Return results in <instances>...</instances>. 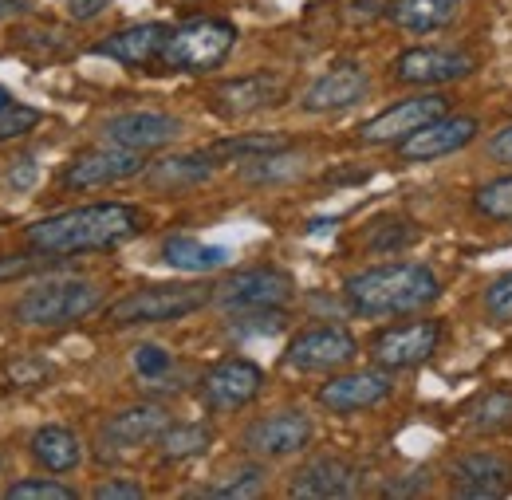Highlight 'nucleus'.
<instances>
[{"mask_svg": "<svg viewBox=\"0 0 512 500\" xmlns=\"http://www.w3.org/2000/svg\"><path fill=\"white\" fill-rule=\"evenodd\" d=\"M138 233H142V213L134 205L103 201V205H79L56 217H44L28 225L24 237L36 252L60 260V256H79V252L115 249Z\"/></svg>", "mask_w": 512, "mask_h": 500, "instance_id": "obj_1", "label": "nucleus"}, {"mask_svg": "<svg viewBox=\"0 0 512 500\" xmlns=\"http://www.w3.org/2000/svg\"><path fill=\"white\" fill-rule=\"evenodd\" d=\"M347 304L359 315H406L422 312L438 300V276L426 264H379L347 280Z\"/></svg>", "mask_w": 512, "mask_h": 500, "instance_id": "obj_2", "label": "nucleus"}, {"mask_svg": "<svg viewBox=\"0 0 512 500\" xmlns=\"http://www.w3.org/2000/svg\"><path fill=\"white\" fill-rule=\"evenodd\" d=\"M209 300H213V292L205 284H150V288H138L123 300H115L107 308V319L119 323V327H130V323H174V319L201 312Z\"/></svg>", "mask_w": 512, "mask_h": 500, "instance_id": "obj_3", "label": "nucleus"}, {"mask_svg": "<svg viewBox=\"0 0 512 500\" xmlns=\"http://www.w3.org/2000/svg\"><path fill=\"white\" fill-rule=\"evenodd\" d=\"M237 44V28L229 20H213V16H201V20H190L182 28L170 32L166 48L158 60L174 71H190V75H201V71H213L229 60Z\"/></svg>", "mask_w": 512, "mask_h": 500, "instance_id": "obj_4", "label": "nucleus"}, {"mask_svg": "<svg viewBox=\"0 0 512 500\" xmlns=\"http://www.w3.org/2000/svg\"><path fill=\"white\" fill-rule=\"evenodd\" d=\"M103 292L91 280H44L16 300V319L28 327H64L99 308Z\"/></svg>", "mask_w": 512, "mask_h": 500, "instance_id": "obj_5", "label": "nucleus"}, {"mask_svg": "<svg viewBox=\"0 0 512 500\" xmlns=\"http://www.w3.org/2000/svg\"><path fill=\"white\" fill-rule=\"evenodd\" d=\"M213 300L229 312L284 308L292 300V276L280 268H245V272H233L225 284H217Z\"/></svg>", "mask_w": 512, "mask_h": 500, "instance_id": "obj_6", "label": "nucleus"}, {"mask_svg": "<svg viewBox=\"0 0 512 500\" xmlns=\"http://www.w3.org/2000/svg\"><path fill=\"white\" fill-rule=\"evenodd\" d=\"M438 343H442V323L438 319H418V323H402V327L383 331L371 343V359L383 371H406V367L426 363L438 351Z\"/></svg>", "mask_w": 512, "mask_h": 500, "instance_id": "obj_7", "label": "nucleus"}, {"mask_svg": "<svg viewBox=\"0 0 512 500\" xmlns=\"http://www.w3.org/2000/svg\"><path fill=\"white\" fill-rule=\"evenodd\" d=\"M355 355H359V343L347 327H312L288 343L284 363L296 371H339Z\"/></svg>", "mask_w": 512, "mask_h": 500, "instance_id": "obj_8", "label": "nucleus"}, {"mask_svg": "<svg viewBox=\"0 0 512 500\" xmlns=\"http://www.w3.org/2000/svg\"><path fill=\"white\" fill-rule=\"evenodd\" d=\"M446 99L442 95H414V99H402L394 107H386L383 115H375L371 123H363L359 138L371 142V146H386V142H402L410 138L414 130H422L426 123L442 119L446 115Z\"/></svg>", "mask_w": 512, "mask_h": 500, "instance_id": "obj_9", "label": "nucleus"}, {"mask_svg": "<svg viewBox=\"0 0 512 500\" xmlns=\"http://www.w3.org/2000/svg\"><path fill=\"white\" fill-rule=\"evenodd\" d=\"M146 158L142 150H123V146H99V150H87L79 154L71 166L64 170V186L67 189H95V186H111V182H127L134 174H142Z\"/></svg>", "mask_w": 512, "mask_h": 500, "instance_id": "obj_10", "label": "nucleus"}, {"mask_svg": "<svg viewBox=\"0 0 512 500\" xmlns=\"http://www.w3.org/2000/svg\"><path fill=\"white\" fill-rule=\"evenodd\" d=\"M264 386V371L249 359H221L201 378V398L209 410H241Z\"/></svg>", "mask_w": 512, "mask_h": 500, "instance_id": "obj_11", "label": "nucleus"}, {"mask_svg": "<svg viewBox=\"0 0 512 500\" xmlns=\"http://www.w3.org/2000/svg\"><path fill=\"white\" fill-rule=\"evenodd\" d=\"M477 138V119L469 115H442L434 123H426L422 130H414L410 138L398 142V154L406 162H434V158H446V154H457L461 146H469Z\"/></svg>", "mask_w": 512, "mask_h": 500, "instance_id": "obj_12", "label": "nucleus"}, {"mask_svg": "<svg viewBox=\"0 0 512 500\" xmlns=\"http://www.w3.org/2000/svg\"><path fill=\"white\" fill-rule=\"evenodd\" d=\"M308 441H312V422L304 410L268 414L245 430V449L256 457H288V453H300Z\"/></svg>", "mask_w": 512, "mask_h": 500, "instance_id": "obj_13", "label": "nucleus"}, {"mask_svg": "<svg viewBox=\"0 0 512 500\" xmlns=\"http://www.w3.org/2000/svg\"><path fill=\"white\" fill-rule=\"evenodd\" d=\"M182 134V123L158 111H130V115H115L103 123V142L107 146H123V150H158L166 142H174Z\"/></svg>", "mask_w": 512, "mask_h": 500, "instance_id": "obj_14", "label": "nucleus"}, {"mask_svg": "<svg viewBox=\"0 0 512 500\" xmlns=\"http://www.w3.org/2000/svg\"><path fill=\"white\" fill-rule=\"evenodd\" d=\"M371 91V79L359 63H335L327 75H320L308 91H304V111L323 115V111H347L355 103H363V95Z\"/></svg>", "mask_w": 512, "mask_h": 500, "instance_id": "obj_15", "label": "nucleus"}, {"mask_svg": "<svg viewBox=\"0 0 512 500\" xmlns=\"http://www.w3.org/2000/svg\"><path fill=\"white\" fill-rule=\"evenodd\" d=\"M453 493L473 500H497L512 493V465L493 453H469L453 465Z\"/></svg>", "mask_w": 512, "mask_h": 500, "instance_id": "obj_16", "label": "nucleus"}, {"mask_svg": "<svg viewBox=\"0 0 512 500\" xmlns=\"http://www.w3.org/2000/svg\"><path fill=\"white\" fill-rule=\"evenodd\" d=\"M473 71V60L461 52H442V48H410L394 60V79L398 83H414V87H438L453 83L461 75Z\"/></svg>", "mask_w": 512, "mask_h": 500, "instance_id": "obj_17", "label": "nucleus"}, {"mask_svg": "<svg viewBox=\"0 0 512 500\" xmlns=\"http://www.w3.org/2000/svg\"><path fill=\"white\" fill-rule=\"evenodd\" d=\"M390 378L386 371H359V375H339L331 378L320 390V406L331 414H359L367 406H379L390 394Z\"/></svg>", "mask_w": 512, "mask_h": 500, "instance_id": "obj_18", "label": "nucleus"}, {"mask_svg": "<svg viewBox=\"0 0 512 500\" xmlns=\"http://www.w3.org/2000/svg\"><path fill=\"white\" fill-rule=\"evenodd\" d=\"M213 107L225 115V119H241V115H253V111H264L272 103L284 99V79L280 75H245V79H233V83H221L213 91Z\"/></svg>", "mask_w": 512, "mask_h": 500, "instance_id": "obj_19", "label": "nucleus"}, {"mask_svg": "<svg viewBox=\"0 0 512 500\" xmlns=\"http://www.w3.org/2000/svg\"><path fill=\"white\" fill-rule=\"evenodd\" d=\"M170 32H174V28H166V24H134V28H123V32H115V36L99 40V44H95V56L119 60V63H127V67H142V63L162 56Z\"/></svg>", "mask_w": 512, "mask_h": 500, "instance_id": "obj_20", "label": "nucleus"}, {"mask_svg": "<svg viewBox=\"0 0 512 500\" xmlns=\"http://www.w3.org/2000/svg\"><path fill=\"white\" fill-rule=\"evenodd\" d=\"M292 497H312V500H331V497H351L355 493V469L339 457H316L308 461L292 485H288Z\"/></svg>", "mask_w": 512, "mask_h": 500, "instance_id": "obj_21", "label": "nucleus"}, {"mask_svg": "<svg viewBox=\"0 0 512 500\" xmlns=\"http://www.w3.org/2000/svg\"><path fill=\"white\" fill-rule=\"evenodd\" d=\"M166 426H170V414H166L162 406H130V410L115 414V418L103 426V441H111V445H119V449H134V445L158 441Z\"/></svg>", "mask_w": 512, "mask_h": 500, "instance_id": "obj_22", "label": "nucleus"}, {"mask_svg": "<svg viewBox=\"0 0 512 500\" xmlns=\"http://www.w3.org/2000/svg\"><path fill=\"white\" fill-rule=\"evenodd\" d=\"M213 158L209 154H178V158H162V162H154L150 166V174H146V182L154 189H170V193H178V189H190V186H201L209 174H213Z\"/></svg>", "mask_w": 512, "mask_h": 500, "instance_id": "obj_23", "label": "nucleus"}, {"mask_svg": "<svg viewBox=\"0 0 512 500\" xmlns=\"http://www.w3.org/2000/svg\"><path fill=\"white\" fill-rule=\"evenodd\" d=\"M461 12V0H394L390 16L406 32H434L446 28L449 20Z\"/></svg>", "mask_w": 512, "mask_h": 500, "instance_id": "obj_24", "label": "nucleus"}, {"mask_svg": "<svg viewBox=\"0 0 512 500\" xmlns=\"http://www.w3.org/2000/svg\"><path fill=\"white\" fill-rule=\"evenodd\" d=\"M32 457L52 473H67L83 461V445L64 426H44L32 434Z\"/></svg>", "mask_w": 512, "mask_h": 500, "instance_id": "obj_25", "label": "nucleus"}, {"mask_svg": "<svg viewBox=\"0 0 512 500\" xmlns=\"http://www.w3.org/2000/svg\"><path fill=\"white\" fill-rule=\"evenodd\" d=\"M166 264L182 268V272H213V268H225L229 264V252L217 249V245H201L193 237H170L162 245Z\"/></svg>", "mask_w": 512, "mask_h": 500, "instance_id": "obj_26", "label": "nucleus"}, {"mask_svg": "<svg viewBox=\"0 0 512 500\" xmlns=\"http://www.w3.org/2000/svg\"><path fill=\"white\" fill-rule=\"evenodd\" d=\"M296 174H304V158L288 154V146L272 150V154H260V158H249V166L241 170L245 182H288Z\"/></svg>", "mask_w": 512, "mask_h": 500, "instance_id": "obj_27", "label": "nucleus"}, {"mask_svg": "<svg viewBox=\"0 0 512 500\" xmlns=\"http://www.w3.org/2000/svg\"><path fill=\"white\" fill-rule=\"evenodd\" d=\"M209 426H166L162 430V438H158V449H162V457H170V461H182V457H197V453H205L209 449Z\"/></svg>", "mask_w": 512, "mask_h": 500, "instance_id": "obj_28", "label": "nucleus"}, {"mask_svg": "<svg viewBox=\"0 0 512 500\" xmlns=\"http://www.w3.org/2000/svg\"><path fill=\"white\" fill-rule=\"evenodd\" d=\"M288 142L280 134H249V138H225V142H213L205 154L217 162V158H233V162H249L260 154H272V150H284Z\"/></svg>", "mask_w": 512, "mask_h": 500, "instance_id": "obj_29", "label": "nucleus"}, {"mask_svg": "<svg viewBox=\"0 0 512 500\" xmlns=\"http://www.w3.org/2000/svg\"><path fill=\"white\" fill-rule=\"evenodd\" d=\"M469 422H473V430H481V434H501V430H509L512 426V394L509 390H493V394H485V398L469 410Z\"/></svg>", "mask_w": 512, "mask_h": 500, "instance_id": "obj_30", "label": "nucleus"}, {"mask_svg": "<svg viewBox=\"0 0 512 500\" xmlns=\"http://www.w3.org/2000/svg\"><path fill=\"white\" fill-rule=\"evenodd\" d=\"M473 209L481 217H489V221H512V174L477 189L473 193Z\"/></svg>", "mask_w": 512, "mask_h": 500, "instance_id": "obj_31", "label": "nucleus"}, {"mask_svg": "<svg viewBox=\"0 0 512 500\" xmlns=\"http://www.w3.org/2000/svg\"><path fill=\"white\" fill-rule=\"evenodd\" d=\"M264 489V469L260 465H249V469H241V473H233V481H225V485H213L205 497H256Z\"/></svg>", "mask_w": 512, "mask_h": 500, "instance_id": "obj_32", "label": "nucleus"}, {"mask_svg": "<svg viewBox=\"0 0 512 500\" xmlns=\"http://www.w3.org/2000/svg\"><path fill=\"white\" fill-rule=\"evenodd\" d=\"M4 497L8 500H75V489H67L60 481H16Z\"/></svg>", "mask_w": 512, "mask_h": 500, "instance_id": "obj_33", "label": "nucleus"}, {"mask_svg": "<svg viewBox=\"0 0 512 500\" xmlns=\"http://www.w3.org/2000/svg\"><path fill=\"white\" fill-rule=\"evenodd\" d=\"M36 126H40V111H36V107H20V103H12V107L0 111V142L20 138V134L36 130Z\"/></svg>", "mask_w": 512, "mask_h": 500, "instance_id": "obj_34", "label": "nucleus"}, {"mask_svg": "<svg viewBox=\"0 0 512 500\" xmlns=\"http://www.w3.org/2000/svg\"><path fill=\"white\" fill-rule=\"evenodd\" d=\"M280 327H284L280 308H253L249 315H237V323H233L237 335H272Z\"/></svg>", "mask_w": 512, "mask_h": 500, "instance_id": "obj_35", "label": "nucleus"}, {"mask_svg": "<svg viewBox=\"0 0 512 500\" xmlns=\"http://www.w3.org/2000/svg\"><path fill=\"white\" fill-rule=\"evenodd\" d=\"M485 312L493 315L497 323H512V272L497 276V280L485 288Z\"/></svg>", "mask_w": 512, "mask_h": 500, "instance_id": "obj_36", "label": "nucleus"}, {"mask_svg": "<svg viewBox=\"0 0 512 500\" xmlns=\"http://www.w3.org/2000/svg\"><path fill=\"white\" fill-rule=\"evenodd\" d=\"M4 375H8L12 386H24V390H28V386H44V382L52 378V367L40 363V359H12Z\"/></svg>", "mask_w": 512, "mask_h": 500, "instance_id": "obj_37", "label": "nucleus"}, {"mask_svg": "<svg viewBox=\"0 0 512 500\" xmlns=\"http://www.w3.org/2000/svg\"><path fill=\"white\" fill-rule=\"evenodd\" d=\"M134 367H138V375L162 378L166 371H170V351H162V347L146 343V347H138V351H134Z\"/></svg>", "mask_w": 512, "mask_h": 500, "instance_id": "obj_38", "label": "nucleus"}, {"mask_svg": "<svg viewBox=\"0 0 512 500\" xmlns=\"http://www.w3.org/2000/svg\"><path fill=\"white\" fill-rule=\"evenodd\" d=\"M410 241H414V229H406V221H390L386 237H371L367 245L379 252H394V249H402V245H410Z\"/></svg>", "mask_w": 512, "mask_h": 500, "instance_id": "obj_39", "label": "nucleus"}, {"mask_svg": "<svg viewBox=\"0 0 512 500\" xmlns=\"http://www.w3.org/2000/svg\"><path fill=\"white\" fill-rule=\"evenodd\" d=\"M142 485H130V481H107L95 489V500H142Z\"/></svg>", "mask_w": 512, "mask_h": 500, "instance_id": "obj_40", "label": "nucleus"}, {"mask_svg": "<svg viewBox=\"0 0 512 500\" xmlns=\"http://www.w3.org/2000/svg\"><path fill=\"white\" fill-rule=\"evenodd\" d=\"M32 182H36V162H32V158H16V166L8 170V186L28 189Z\"/></svg>", "mask_w": 512, "mask_h": 500, "instance_id": "obj_41", "label": "nucleus"}, {"mask_svg": "<svg viewBox=\"0 0 512 500\" xmlns=\"http://www.w3.org/2000/svg\"><path fill=\"white\" fill-rule=\"evenodd\" d=\"M36 268L32 256H0V280H16V276H28Z\"/></svg>", "mask_w": 512, "mask_h": 500, "instance_id": "obj_42", "label": "nucleus"}, {"mask_svg": "<svg viewBox=\"0 0 512 500\" xmlns=\"http://www.w3.org/2000/svg\"><path fill=\"white\" fill-rule=\"evenodd\" d=\"M111 0H67V16L71 20H95Z\"/></svg>", "mask_w": 512, "mask_h": 500, "instance_id": "obj_43", "label": "nucleus"}, {"mask_svg": "<svg viewBox=\"0 0 512 500\" xmlns=\"http://www.w3.org/2000/svg\"><path fill=\"white\" fill-rule=\"evenodd\" d=\"M489 158H493V162H505V166H512V126H509V130H501V134L489 142Z\"/></svg>", "mask_w": 512, "mask_h": 500, "instance_id": "obj_44", "label": "nucleus"}, {"mask_svg": "<svg viewBox=\"0 0 512 500\" xmlns=\"http://www.w3.org/2000/svg\"><path fill=\"white\" fill-rule=\"evenodd\" d=\"M24 8H28V0H0V16H16Z\"/></svg>", "mask_w": 512, "mask_h": 500, "instance_id": "obj_45", "label": "nucleus"}, {"mask_svg": "<svg viewBox=\"0 0 512 500\" xmlns=\"http://www.w3.org/2000/svg\"><path fill=\"white\" fill-rule=\"evenodd\" d=\"M4 107H12V95H8L4 87H0V111H4Z\"/></svg>", "mask_w": 512, "mask_h": 500, "instance_id": "obj_46", "label": "nucleus"}]
</instances>
